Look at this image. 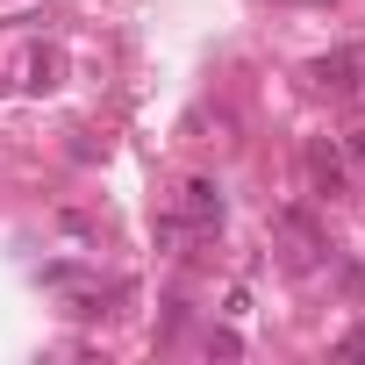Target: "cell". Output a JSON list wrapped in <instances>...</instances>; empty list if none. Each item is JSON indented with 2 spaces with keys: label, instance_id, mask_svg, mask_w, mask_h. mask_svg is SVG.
<instances>
[{
  "label": "cell",
  "instance_id": "obj_1",
  "mask_svg": "<svg viewBox=\"0 0 365 365\" xmlns=\"http://www.w3.org/2000/svg\"><path fill=\"white\" fill-rule=\"evenodd\" d=\"M308 165H315V179H322L329 194L344 187V165H336V150H329V143H315V158H308Z\"/></svg>",
  "mask_w": 365,
  "mask_h": 365
}]
</instances>
